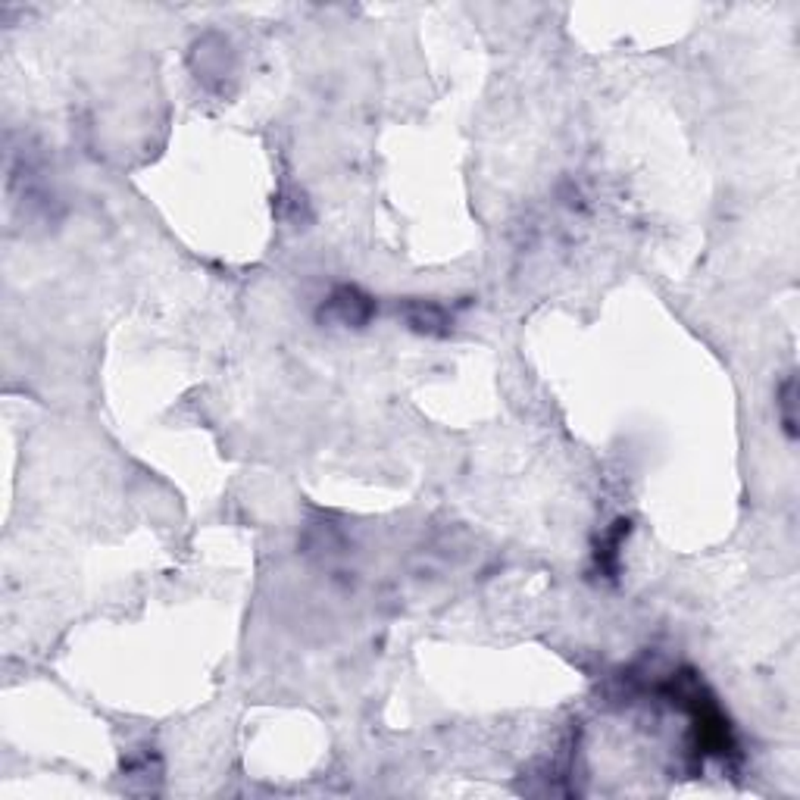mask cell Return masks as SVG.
I'll list each match as a JSON object with an SVG mask.
<instances>
[{"mask_svg": "<svg viewBox=\"0 0 800 800\" xmlns=\"http://www.w3.org/2000/svg\"><path fill=\"white\" fill-rule=\"evenodd\" d=\"M323 316H329L341 325H363L372 316V300L363 291H357V288L344 285L325 300Z\"/></svg>", "mask_w": 800, "mask_h": 800, "instance_id": "cell-1", "label": "cell"}, {"mask_svg": "<svg viewBox=\"0 0 800 800\" xmlns=\"http://www.w3.org/2000/svg\"><path fill=\"white\" fill-rule=\"evenodd\" d=\"M795 382H785V388H782V422H785V431H788L791 438H795Z\"/></svg>", "mask_w": 800, "mask_h": 800, "instance_id": "cell-3", "label": "cell"}, {"mask_svg": "<svg viewBox=\"0 0 800 800\" xmlns=\"http://www.w3.org/2000/svg\"><path fill=\"white\" fill-rule=\"evenodd\" d=\"M406 319H410V325L416 332H429V334L444 332L450 325L448 313H444L441 307H435V304H410Z\"/></svg>", "mask_w": 800, "mask_h": 800, "instance_id": "cell-2", "label": "cell"}]
</instances>
